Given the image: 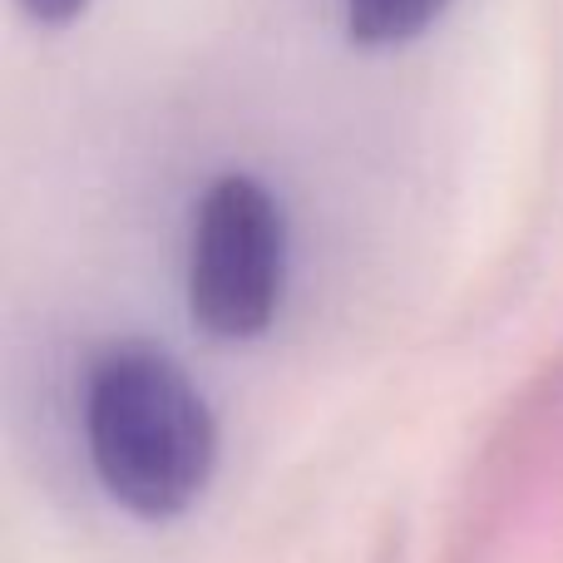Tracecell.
I'll return each instance as SVG.
<instances>
[{"instance_id":"7a4b0ae2","label":"cell","mask_w":563,"mask_h":563,"mask_svg":"<svg viewBox=\"0 0 563 563\" xmlns=\"http://www.w3.org/2000/svg\"><path fill=\"white\" fill-rule=\"evenodd\" d=\"M287 277V228L263 184L233 174L208 188L194 223L188 301L213 336H263L277 317Z\"/></svg>"},{"instance_id":"3957f363","label":"cell","mask_w":563,"mask_h":563,"mask_svg":"<svg viewBox=\"0 0 563 563\" xmlns=\"http://www.w3.org/2000/svg\"><path fill=\"white\" fill-rule=\"evenodd\" d=\"M445 10V0H346L351 35L361 45H396L426 30Z\"/></svg>"},{"instance_id":"277c9868","label":"cell","mask_w":563,"mask_h":563,"mask_svg":"<svg viewBox=\"0 0 563 563\" xmlns=\"http://www.w3.org/2000/svg\"><path fill=\"white\" fill-rule=\"evenodd\" d=\"M20 5H25L40 25H65V20H75L79 10L89 5V0H20Z\"/></svg>"},{"instance_id":"6da1fadb","label":"cell","mask_w":563,"mask_h":563,"mask_svg":"<svg viewBox=\"0 0 563 563\" xmlns=\"http://www.w3.org/2000/svg\"><path fill=\"white\" fill-rule=\"evenodd\" d=\"M85 435L104 489L139 519L184 515L218 465V430L203 396L148 346L109 351L95 366Z\"/></svg>"}]
</instances>
